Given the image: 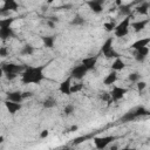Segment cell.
Masks as SVG:
<instances>
[{"mask_svg": "<svg viewBox=\"0 0 150 150\" xmlns=\"http://www.w3.org/2000/svg\"><path fill=\"white\" fill-rule=\"evenodd\" d=\"M7 49H6V47H1L0 48V56H2V57H5V56H7Z\"/></svg>", "mask_w": 150, "mask_h": 150, "instance_id": "36", "label": "cell"}, {"mask_svg": "<svg viewBox=\"0 0 150 150\" xmlns=\"http://www.w3.org/2000/svg\"><path fill=\"white\" fill-rule=\"evenodd\" d=\"M148 7H149V5H148L146 2H144V4L139 5V6L136 8V12H137L138 14H146V13H148Z\"/></svg>", "mask_w": 150, "mask_h": 150, "instance_id": "27", "label": "cell"}, {"mask_svg": "<svg viewBox=\"0 0 150 150\" xmlns=\"http://www.w3.org/2000/svg\"><path fill=\"white\" fill-rule=\"evenodd\" d=\"M47 25H48L50 28H54V27H55V23H54L53 21H50V20H48V21H47Z\"/></svg>", "mask_w": 150, "mask_h": 150, "instance_id": "41", "label": "cell"}, {"mask_svg": "<svg viewBox=\"0 0 150 150\" xmlns=\"http://www.w3.org/2000/svg\"><path fill=\"white\" fill-rule=\"evenodd\" d=\"M102 97V100H108L109 97H110V94H108V93H103V95L101 96ZM111 98V97H110Z\"/></svg>", "mask_w": 150, "mask_h": 150, "instance_id": "40", "label": "cell"}, {"mask_svg": "<svg viewBox=\"0 0 150 150\" xmlns=\"http://www.w3.org/2000/svg\"><path fill=\"white\" fill-rule=\"evenodd\" d=\"M32 95H33V93H32V91H25V93H22L23 98H26V97H30Z\"/></svg>", "mask_w": 150, "mask_h": 150, "instance_id": "38", "label": "cell"}, {"mask_svg": "<svg viewBox=\"0 0 150 150\" xmlns=\"http://www.w3.org/2000/svg\"><path fill=\"white\" fill-rule=\"evenodd\" d=\"M18 7H19V5H18L16 1H14V0H6V1L4 2L1 13L6 12V11H16Z\"/></svg>", "mask_w": 150, "mask_h": 150, "instance_id": "13", "label": "cell"}, {"mask_svg": "<svg viewBox=\"0 0 150 150\" xmlns=\"http://www.w3.org/2000/svg\"><path fill=\"white\" fill-rule=\"evenodd\" d=\"M132 16L131 15H127L117 26H116V28H115V30H129L128 28H129V25H130V19H131ZM114 30V32H115Z\"/></svg>", "mask_w": 150, "mask_h": 150, "instance_id": "14", "label": "cell"}, {"mask_svg": "<svg viewBox=\"0 0 150 150\" xmlns=\"http://www.w3.org/2000/svg\"><path fill=\"white\" fill-rule=\"evenodd\" d=\"M148 54H149V48L148 47H144L142 49L135 50V60L138 61V62H143Z\"/></svg>", "mask_w": 150, "mask_h": 150, "instance_id": "12", "label": "cell"}, {"mask_svg": "<svg viewBox=\"0 0 150 150\" xmlns=\"http://www.w3.org/2000/svg\"><path fill=\"white\" fill-rule=\"evenodd\" d=\"M14 18H7V19H1L0 20V28H9L11 25L13 23Z\"/></svg>", "mask_w": 150, "mask_h": 150, "instance_id": "24", "label": "cell"}, {"mask_svg": "<svg viewBox=\"0 0 150 150\" xmlns=\"http://www.w3.org/2000/svg\"><path fill=\"white\" fill-rule=\"evenodd\" d=\"M112 41H114V39H112V38H108V39L104 41V43L102 45V48H101V50H102V53H103V54H104L105 52H108V50L112 49Z\"/></svg>", "mask_w": 150, "mask_h": 150, "instance_id": "20", "label": "cell"}, {"mask_svg": "<svg viewBox=\"0 0 150 150\" xmlns=\"http://www.w3.org/2000/svg\"><path fill=\"white\" fill-rule=\"evenodd\" d=\"M120 9H121V13L130 15V5H122L120 7Z\"/></svg>", "mask_w": 150, "mask_h": 150, "instance_id": "33", "label": "cell"}, {"mask_svg": "<svg viewBox=\"0 0 150 150\" xmlns=\"http://www.w3.org/2000/svg\"><path fill=\"white\" fill-rule=\"evenodd\" d=\"M118 148H117V145H111V148H110V150H117Z\"/></svg>", "mask_w": 150, "mask_h": 150, "instance_id": "43", "label": "cell"}, {"mask_svg": "<svg viewBox=\"0 0 150 150\" xmlns=\"http://www.w3.org/2000/svg\"><path fill=\"white\" fill-rule=\"evenodd\" d=\"M116 81H117V73L112 70L111 73H109V74L105 76V79L103 80V83H104L105 86H111V84H114Z\"/></svg>", "mask_w": 150, "mask_h": 150, "instance_id": "17", "label": "cell"}, {"mask_svg": "<svg viewBox=\"0 0 150 150\" xmlns=\"http://www.w3.org/2000/svg\"><path fill=\"white\" fill-rule=\"evenodd\" d=\"M48 135H49V131H48L47 129H45V130H42V131L40 132V137H41V138H46Z\"/></svg>", "mask_w": 150, "mask_h": 150, "instance_id": "37", "label": "cell"}, {"mask_svg": "<svg viewBox=\"0 0 150 150\" xmlns=\"http://www.w3.org/2000/svg\"><path fill=\"white\" fill-rule=\"evenodd\" d=\"M87 73H88V69L81 63V64H79V66H75V67L71 69L70 76L74 77V79H76V80H82Z\"/></svg>", "mask_w": 150, "mask_h": 150, "instance_id": "4", "label": "cell"}, {"mask_svg": "<svg viewBox=\"0 0 150 150\" xmlns=\"http://www.w3.org/2000/svg\"><path fill=\"white\" fill-rule=\"evenodd\" d=\"M128 32L129 30H115V35L117 38H123V36H125L128 34Z\"/></svg>", "mask_w": 150, "mask_h": 150, "instance_id": "35", "label": "cell"}, {"mask_svg": "<svg viewBox=\"0 0 150 150\" xmlns=\"http://www.w3.org/2000/svg\"><path fill=\"white\" fill-rule=\"evenodd\" d=\"M148 43H150V38H143V39H138L135 42H132L130 47L135 50H138V49H142V48L146 47Z\"/></svg>", "mask_w": 150, "mask_h": 150, "instance_id": "8", "label": "cell"}, {"mask_svg": "<svg viewBox=\"0 0 150 150\" xmlns=\"http://www.w3.org/2000/svg\"><path fill=\"white\" fill-rule=\"evenodd\" d=\"M82 88H83V83H82V82L76 83V84H71V89H70V91H71V94H74V93L81 91Z\"/></svg>", "mask_w": 150, "mask_h": 150, "instance_id": "30", "label": "cell"}, {"mask_svg": "<svg viewBox=\"0 0 150 150\" xmlns=\"http://www.w3.org/2000/svg\"><path fill=\"white\" fill-rule=\"evenodd\" d=\"M124 67H125V63H124V61L122 60V59H116L114 62H112V64H111V69L114 70V71H118V70H122V69H124Z\"/></svg>", "mask_w": 150, "mask_h": 150, "instance_id": "18", "label": "cell"}, {"mask_svg": "<svg viewBox=\"0 0 150 150\" xmlns=\"http://www.w3.org/2000/svg\"><path fill=\"white\" fill-rule=\"evenodd\" d=\"M5 107H6V109L8 110V112L9 114H12V115H14L18 110H20L21 109V103H15V102H12V101H6L5 102Z\"/></svg>", "mask_w": 150, "mask_h": 150, "instance_id": "10", "label": "cell"}, {"mask_svg": "<svg viewBox=\"0 0 150 150\" xmlns=\"http://www.w3.org/2000/svg\"><path fill=\"white\" fill-rule=\"evenodd\" d=\"M134 120H136V116H135L134 109H132V110L127 111V112H125V114L120 118V121H121V122H131V121H134Z\"/></svg>", "mask_w": 150, "mask_h": 150, "instance_id": "19", "label": "cell"}, {"mask_svg": "<svg viewBox=\"0 0 150 150\" xmlns=\"http://www.w3.org/2000/svg\"><path fill=\"white\" fill-rule=\"evenodd\" d=\"M83 23H84V19L81 15H75L74 19L71 20V25H75V26H81Z\"/></svg>", "mask_w": 150, "mask_h": 150, "instance_id": "28", "label": "cell"}, {"mask_svg": "<svg viewBox=\"0 0 150 150\" xmlns=\"http://www.w3.org/2000/svg\"><path fill=\"white\" fill-rule=\"evenodd\" d=\"M146 23H148V20H139V21L132 22L131 23V27L134 28V32L135 33H138V32H141V30H143L145 28Z\"/></svg>", "mask_w": 150, "mask_h": 150, "instance_id": "16", "label": "cell"}, {"mask_svg": "<svg viewBox=\"0 0 150 150\" xmlns=\"http://www.w3.org/2000/svg\"><path fill=\"white\" fill-rule=\"evenodd\" d=\"M6 77H7L8 80H13V79L16 77V74H6Z\"/></svg>", "mask_w": 150, "mask_h": 150, "instance_id": "39", "label": "cell"}, {"mask_svg": "<svg viewBox=\"0 0 150 150\" xmlns=\"http://www.w3.org/2000/svg\"><path fill=\"white\" fill-rule=\"evenodd\" d=\"M128 79H129V81H131V82H138L139 79H141V75H139L138 73H131V74H129Z\"/></svg>", "mask_w": 150, "mask_h": 150, "instance_id": "31", "label": "cell"}, {"mask_svg": "<svg viewBox=\"0 0 150 150\" xmlns=\"http://www.w3.org/2000/svg\"><path fill=\"white\" fill-rule=\"evenodd\" d=\"M22 55H32L34 53V47L32 45H25L22 48H21V52H20Z\"/></svg>", "mask_w": 150, "mask_h": 150, "instance_id": "25", "label": "cell"}, {"mask_svg": "<svg viewBox=\"0 0 150 150\" xmlns=\"http://www.w3.org/2000/svg\"><path fill=\"white\" fill-rule=\"evenodd\" d=\"M102 4H103V0H90V1H87V5L89 6V8L94 13H101L103 11Z\"/></svg>", "mask_w": 150, "mask_h": 150, "instance_id": "7", "label": "cell"}, {"mask_svg": "<svg viewBox=\"0 0 150 150\" xmlns=\"http://www.w3.org/2000/svg\"><path fill=\"white\" fill-rule=\"evenodd\" d=\"M103 55H104L107 59H115V60H116V59H118V57H120V54H118L114 48H112V49H110V50H108V52H105Z\"/></svg>", "mask_w": 150, "mask_h": 150, "instance_id": "26", "label": "cell"}, {"mask_svg": "<svg viewBox=\"0 0 150 150\" xmlns=\"http://www.w3.org/2000/svg\"><path fill=\"white\" fill-rule=\"evenodd\" d=\"M134 112H135L136 118H137V117L145 116V115H149V114H150V111H149V110H146V109H145V108H143V107H137L136 109H134Z\"/></svg>", "mask_w": 150, "mask_h": 150, "instance_id": "22", "label": "cell"}, {"mask_svg": "<svg viewBox=\"0 0 150 150\" xmlns=\"http://www.w3.org/2000/svg\"><path fill=\"white\" fill-rule=\"evenodd\" d=\"M1 69L5 74H19V73H23L26 68L23 66L15 64V63H4Z\"/></svg>", "mask_w": 150, "mask_h": 150, "instance_id": "3", "label": "cell"}, {"mask_svg": "<svg viewBox=\"0 0 150 150\" xmlns=\"http://www.w3.org/2000/svg\"><path fill=\"white\" fill-rule=\"evenodd\" d=\"M15 36V33L13 32V29L9 27V28H0V38L1 40H7L9 38H14Z\"/></svg>", "mask_w": 150, "mask_h": 150, "instance_id": "15", "label": "cell"}, {"mask_svg": "<svg viewBox=\"0 0 150 150\" xmlns=\"http://www.w3.org/2000/svg\"><path fill=\"white\" fill-rule=\"evenodd\" d=\"M97 63V56H89L82 60V64L88 69V70H93L95 68Z\"/></svg>", "mask_w": 150, "mask_h": 150, "instance_id": "9", "label": "cell"}, {"mask_svg": "<svg viewBox=\"0 0 150 150\" xmlns=\"http://www.w3.org/2000/svg\"><path fill=\"white\" fill-rule=\"evenodd\" d=\"M75 130H77V125H73V127L69 129V131H68V132H73V131H75Z\"/></svg>", "mask_w": 150, "mask_h": 150, "instance_id": "42", "label": "cell"}, {"mask_svg": "<svg viewBox=\"0 0 150 150\" xmlns=\"http://www.w3.org/2000/svg\"><path fill=\"white\" fill-rule=\"evenodd\" d=\"M74 110H75V108H74L73 104H67V105L64 107V109H63V112H64L66 115H71V114L74 112Z\"/></svg>", "mask_w": 150, "mask_h": 150, "instance_id": "32", "label": "cell"}, {"mask_svg": "<svg viewBox=\"0 0 150 150\" xmlns=\"http://www.w3.org/2000/svg\"><path fill=\"white\" fill-rule=\"evenodd\" d=\"M145 87H146V83L144 81H138L137 82V89H138V91H143L145 89Z\"/></svg>", "mask_w": 150, "mask_h": 150, "instance_id": "34", "label": "cell"}, {"mask_svg": "<svg viewBox=\"0 0 150 150\" xmlns=\"http://www.w3.org/2000/svg\"><path fill=\"white\" fill-rule=\"evenodd\" d=\"M121 150H130L129 148H123V149H121Z\"/></svg>", "mask_w": 150, "mask_h": 150, "instance_id": "44", "label": "cell"}, {"mask_svg": "<svg viewBox=\"0 0 150 150\" xmlns=\"http://www.w3.org/2000/svg\"><path fill=\"white\" fill-rule=\"evenodd\" d=\"M116 23L115 22H112V21H110V22H105L104 25H103V27H104V29L107 30V32H111V30H115V28H116Z\"/></svg>", "mask_w": 150, "mask_h": 150, "instance_id": "29", "label": "cell"}, {"mask_svg": "<svg viewBox=\"0 0 150 150\" xmlns=\"http://www.w3.org/2000/svg\"><path fill=\"white\" fill-rule=\"evenodd\" d=\"M46 66H38V67H26L23 73L21 74V80L25 84H39L43 79V69Z\"/></svg>", "mask_w": 150, "mask_h": 150, "instance_id": "1", "label": "cell"}, {"mask_svg": "<svg viewBox=\"0 0 150 150\" xmlns=\"http://www.w3.org/2000/svg\"><path fill=\"white\" fill-rule=\"evenodd\" d=\"M127 93H128V89H127V88H123V87H114L112 90L110 91V97H111V100H114V101H118V100H121Z\"/></svg>", "mask_w": 150, "mask_h": 150, "instance_id": "5", "label": "cell"}, {"mask_svg": "<svg viewBox=\"0 0 150 150\" xmlns=\"http://www.w3.org/2000/svg\"><path fill=\"white\" fill-rule=\"evenodd\" d=\"M115 136H102V137H95L94 138V143H95V146L98 149V150H103L105 149L112 141H115Z\"/></svg>", "mask_w": 150, "mask_h": 150, "instance_id": "2", "label": "cell"}, {"mask_svg": "<svg viewBox=\"0 0 150 150\" xmlns=\"http://www.w3.org/2000/svg\"><path fill=\"white\" fill-rule=\"evenodd\" d=\"M7 100L15 103H21V101L23 100V96L21 91H9L7 93Z\"/></svg>", "mask_w": 150, "mask_h": 150, "instance_id": "11", "label": "cell"}, {"mask_svg": "<svg viewBox=\"0 0 150 150\" xmlns=\"http://www.w3.org/2000/svg\"><path fill=\"white\" fill-rule=\"evenodd\" d=\"M42 105H43V108H46V109H50V108H54V107L56 105V101H55L53 97H48V98H46V100L43 101Z\"/></svg>", "mask_w": 150, "mask_h": 150, "instance_id": "23", "label": "cell"}, {"mask_svg": "<svg viewBox=\"0 0 150 150\" xmlns=\"http://www.w3.org/2000/svg\"><path fill=\"white\" fill-rule=\"evenodd\" d=\"M59 89L64 95H71V91H70V89H71V76H69L64 81H62Z\"/></svg>", "mask_w": 150, "mask_h": 150, "instance_id": "6", "label": "cell"}, {"mask_svg": "<svg viewBox=\"0 0 150 150\" xmlns=\"http://www.w3.org/2000/svg\"><path fill=\"white\" fill-rule=\"evenodd\" d=\"M42 41H43V45L48 48H53L54 47V42H55V38L54 36H42Z\"/></svg>", "mask_w": 150, "mask_h": 150, "instance_id": "21", "label": "cell"}]
</instances>
